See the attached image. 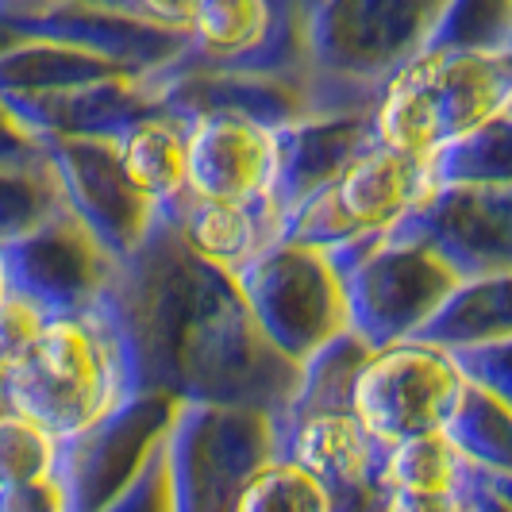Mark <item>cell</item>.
<instances>
[{
    "mask_svg": "<svg viewBox=\"0 0 512 512\" xmlns=\"http://www.w3.org/2000/svg\"><path fill=\"white\" fill-rule=\"evenodd\" d=\"M424 51H512V0H447Z\"/></svg>",
    "mask_w": 512,
    "mask_h": 512,
    "instance_id": "cell-26",
    "label": "cell"
},
{
    "mask_svg": "<svg viewBox=\"0 0 512 512\" xmlns=\"http://www.w3.org/2000/svg\"><path fill=\"white\" fill-rule=\"evenodd\" d=\"M4 4H16V0H0V8H4Z\"/></svg>",
    "mask_w": 512,
    "mask_h": 512,
    "instance_id": "cell-39",
    "label": "cell"
},
{
    "mask_svg": "<svg viewBox=\"0 0 512 512\" xmlns=\"http://www.w3.org/2000/svg\"><path fill=\"white\" fill-rule=\"evenodd\" d=\"M231 285L262 339L289 366H301L328 339L351 332L343 282L332 258L316 247L278 239L243 262Z\"/></svg>",
    "mask_w": 512,
    "mask_h": 512,
    "instance_id": "cell-6",
    "label": "cell"
},
{
    "mask_svg": "<svg viewBox=\"0 0 512 512\" xmlns=\"http://www.w3.org/2000/svg\"><path fill=\"white\" fill-rule=\"evenodd\" d=\"M58 189L85 231L101 243L116 266H124L154 228L158 212L128 185L116 147L104 139H39Z\"/></svg>",
    "mask_w": 512,
    "mask_h": 512,
    "instance_id": "cell-12",
    "label": "cell"
},
{
    "mask_svg": "<svg viewBox=\"0 0 512 512\" xmlns=\"http://www.w3.org/2000/svg\"><path fill=\"white\" fill-rule=\"evenodd\" d=\"M120 266L101 251L70 205L0 243V289L20 293L47 316H77L112 297Z\"/></svg>",
    "mask_w": 512,
    "mask_h": 512,
    "instance_id": "cell-9",
    "label": "cell"
},
{
    "mask_svg": "<svg viewBox=\"0 0 512 512\" xmlns=\"http://www.w3.org/2000/svg\"><path fill=\"white\" fill-rule=\"evenodd\" d=\"M58 474V439L16 412H0V486Z\"/></svg>",
    "mask_w": 512,
    "mask_h": 512,
    "instance_id": "cell-28",
    "label": "cell"
},
{
    "mask_svg": "<svg viewBox=\"0 0 512 512\" xmlns=\"http://www.w3.org/2000/svg\"><path fill=\"white\" fill-rule=\"evenodd\" d=\"M0 389L4 409L39 424L58 443L97 428L128 397L143 393L108 301L77 316H51L24 362L0 378Z\"/></svg>",
    "mask_w": 512,
    "mask_h": 512,
    "instance_id": "cell-2",
    "label": "cell"
},
{
    "mask_svg": "<svg viewBox=\"0 0 512 512\" xmlns=\"http://www.w3.org/2000/svg\"><path fill=\"white\" fill-rule=\"evenodd\" d=\"M393 231L432 247L459 278L512 274V185H436Z\"/></svg>",
    "mask_w": 512,
    "mask_h": 512,
    "instance_id": "cell-11",
    "label": "cell"
},
{
    "mask_svg": "<svg viewBox=\"0 0 512 512\" xmlns=\"http://www.w3.org/2000/svg\"><path fill=\"white\" fill-rule=\"evenodd\" d=\"M66 208L47 154L24 166H0V243L39 228L54 212Z\"/></svg>",
    "mask_w": 512,
    "mask_h": 512,
    "instance_id": "cell-27",
    "label": "cell"
},
{
    "mask_svg": "<svg viewBox=\"0 0 512 512\" xmlns=\"http://www.w3.org/2000/svg\"><path fill=\"white\" fill-rule=\"evenodd\" d=\"M412 339L439 351L512 339V274L455 282V289L439 301V308L420 324V332Z\"/></svg>",
    "mask_w": 512,
    "mask_h": 512,
    "instance_id": "cell-20",
    "label": "cell"
},
{
    "mask_svg": "<svg viewBox=\"0 0 512 512\" xmlns=\"http://www.w3.org/2000/svg\"><path fill=\"white\" fill-rule=\"evenodd\" d=\"M181 247L197 262H205L220 274H235L243 262L282 239V216L262 197L255 205H228V201H201L181 197V205L170 212Z\"/></svg>",
    "mask_w": 512,
    "mask_h": 512,
    "instance_id": "cell-18",
    "label": "cell"
},
{
    "mask_svg": "<svg viewBox=\"0 0 512 512\" xmlns=\"http://www.w3.org/2000/svg\"><path fill=\"white\" fill-rule=\"evenodd\" d=\"M108 305L124 328L139 389L197 405L285 409L297 366L274 355L228 274L181 247L170 216H158L120 266Z\"/></svg>",
    "mask_w": 512,
    "mask_h": 512,
    "instance_id": "cell-1",
    "label": "cell"
},
{
    "mask_svg": "<svg viewBox=\"0 0 512 512\" xmlns=\"http://www.w3.org/2000/svg\"><path fill=\"white\" fill-rule=\"evenodd\" d=\"M116 77L135 74L120 70L108 58L62 47V43H47V39H24L20 47L0 54V97H47V93L116 81Z\"/></svg>",
    "mask_w": 512,
    "mask_h": 512,
    "instance_id": "cell-21",
    "label": "cell"
},
{
    "mask_svg": "<svg viewBox=\"0 0 512 512\" xmlns=\"http://www.w3.org/2000/svg\"><path fill=\"white\" fill-rule=\"evenodd\" d=\"M462 389L466 382L447 351L405 339L366 355L351 382L347 409L382 447H389L405 436L443 432Z\"/></svg>",
    "mask_w": 512,
    "mask_h": 512,
    "instance_id": "cell-8",
    "label": "cell"
},
{
    "mask_svg": "<svg viewBox=\"0 0 512 512\" xmlns=\"http://www.w3.org/2000/svg\"><path fill=\"white\" fill-rule=\"evenodd\" d=\"M0 512H70V493L58 474L20 486H0Z\"/></svg>",
    "mask_w": 512,
    "mask_h": 512,
    "instance_id": "cell-31",
    "label": "cell"
},
{
    "mask_svg": "<svg viewBox=\"0 0 512 512\" xmlns=\"http://www.w3.org/2000/svg\"><path fill=\"white\" fill-rule=\"evenodd\" d=\"M335 274L347 297V328L370 351L405 343L439 308V301L462 282L443 258L401 231L351 239L335 251Z\"/></svg>",
    "mask_w": 512,
    "mask_h": 512,
    "instance_id": "cell-5",
    "label": "cell"
},
{
    "mask_svg": "<svg viewBox=\"0 0 512 512\" xmlns=\"http://www.w3.org/2000/svg\"><path fill=\"white\" fill-rule=\"evenodd\" d=\"M366 512H462L466 501L459 493H409V489H382L366 493Z\"/></svg>",
    "mask_w": 512,
    "mask_h": 512,
    "instance_id": "cell-32",
    "label": "cell"
},
{
    "mask_svg": "<svg viewBox=\"0 0 512 512\" xmlns=\"http://www.w3.org/2000/svg\"><path fill=\"white\" fill-rule=\"evenodd\" d=\"M274 128L243 116L185 120V193L201 201L255 205L274 189Z\"/></svg>",
    "mask_w": 512,
    "mask_h": 512,
    "instance_id": "cell-13",
    "label": "cell"
},
{
    "mask_svg": "<svg viewBox=\"0 0 512 512\" xmlns=\"http://www.w3.org/2000/svg\"><path fill=\"white\" fill-rule=\"evenodd\" d=\"M509 428V405L482 393V389H474V385H466L451 420L443 424V436L451 439L474 466L505 474L509 470Z\"/></svg>",
    "mask_w": 512,
    "mask_h": 512,
    "instance_id": "cell-25",
    "label": "cell"
},
{
    "mask_svg": "<svg viewBox=\"0 0 512 512\" xmlns=\"http://www.w3.org/2000/svg\"><path fill=\"white\" fill-rule=\"evenodd\" d=\"M62 4H101V8H116V12H135V16H143L135 0H62Z\"/></svg>",
    "mask_w": 512,
    "mask_h": 512,
    "instance_id": "cell-36",
    "label": "cell"
},
{
    "mask_svg": "<svg viewBox=\"0 0 512 512\" xmlns=\"http://www.w3.org/2000/svg\"><path fill=\"white\" fill-rule=\"evenodd\" d=\"M228 512H335L332 493L289 459L266 455L243 474Z\"/></svg>",
    "mask_w": 512,
    "mask_h": 512,
    "instance_id": "cell-24",
    "label": "cell"
},
{
    "mask_svg": "<svg viewBox=\"0 0 512 512\" xmlns=\"http://www.w3.org/2000/svg\"><path fill=\"white\" fill-rule=\"evenodd\" d=\"M39 158H43V143L35 135H27L20 120L0 101V166H24V162H39Z\"/></svg>",
    "mask_w": 512,
    "mask_h": 512,
    "instance_id": "cell-33",
    "label": "cell"
},
{
    "mask_svg": "<svg viewBox=\"0 0 512 512\" xmlns=\"http://www.w3.org/2000/svg\"><path fill=\"white\" fill-rule=\"evenodd\" d=\"M424 162H428L432 189L436 185H512V112L447 143Z\"/></svg>",
    "mask_w": 512,
    "mask_h": 512,
    "instance_id": "cell-23",
    "label": "cell"
},
{
    "mask_svg": "<svg viewBox=\"0 0 512 512\" xmlns=\"http://www.w3.org/2000/svg\"><path fill=\"white\" fill-rule=\"evenodd\" d=\"M24 43V35H20V27L12 24L8 16H0V54H8L12 47H20Z\"/></svg>",
    "mask_w": 512,
    "mask_h": 512,
    "instance_id": "cell-35",
    "label": "cell"
},
{
    "mask_svg": "<svg viewBox=\"0 0 512 512\" xmlns=\"http://www.w3.org/2000/svg\"><path fill=\"white\" fill-rule=\"evenodd\" d=\"M154 104L174 120L197 116H243L266 128L293 124L308 112L305 81L266 74H239V70H158L147 74Z\"/></svg>",
    "mask_w": 512,
    "mask_h": 512,
    "instance_id": "cell-14",
    "label": "cell"
},
{
    "mask_svg": "<svg viewBox=\"0 0 512 512\" xmlns=\"http://www.w3.org/2000/svg\"><path fill=\"white\" fill-rule=\"evenodd\" d=\"M274 139H278V166H274L270 205L278 208L282 224L312 193L328 189L355 154L374 143L370 112L301 116L293 124L274 128Z\"/></svg>",
    "mask_w": 512,
    "mask_h": 512,
    "instance_id": "cell-16",
    "label": "cell"
},
{
    "mask_svg": "<svg viewBox=\"0 0 512 512\" xmlns=\"http://www.w3.org/2000/svg\"><path fill=\"white\" fill-rule=\"evenodd\" d=\"M447 0H320L308 24L305 116L370 112L382 85L424 51Z\"/></svg>",
    "mask_w": 512,
    "mask_h": 512,
    "instance_id": "cell-3",
    "label": "cell"
},
{
    "mask_svg": "<svg viewBox=\"0 0 512 512\" xmlns=\"http://www.w3.org/2000/svg\"><path fill=\"white\" fill-rule=\"evenodd\" d=\"M0 101L35 139H104V143H116L131 124H139L147 112L158 108L143 77H116L47 97H0Z\"/></svg>",
    "mask_w": 512,
    "mask_h": 512,
    "instance_id": "cell-17",
    "label": "cell"
},
{
    "mask_svg": "<svg viewBox=\"0 0 512 512\" xmlns=\"http://www.w3.org/2000/svg\"><path fill=\"white\" fill-rule=\"evenodd\" d=\"M139 4V12L154 20V24H166V27H185L189 24V16H193V8L201 4V0H135Z\"/></svg>",
    "mask_w": 512,
    "mask_h": 512,
    "instance_id": "cell-34",
    "label": "cell"
},
{
    "mask_svg": "<svg viewBox=\"0 0 512 512\" xmlns=\"http://www.w3.org/2000/svg\"><path fill=\"white\" fill-rule=\"evenodd\" d=\"M47 320H51V316L39 305H31L27 297L0 289V378H4L12 366L24 362V355L35 347V339H39Z\"/></svg>",
    "mask_w": 512,
    "mask_h": 512,
    "instance_id": "cell-30",
    "label": "cell"
},
{
    "mask_svg": "<svg viewBox=\"0 0 512 512\" xmlns=\"http://www.w3.org/2000/svg\"><path fill=\"white\" fill-rule=\"evenodd\" d=\"M462 382L482 389L489 397L505 401L512 397V339H489V343H474V347H455L447 351Z\"/></svg>",
    "mask_w": 512,
    "mask_h": 512,
    "instance_id": "cell-29",
    "label": "cell"
},
{
    "mask_svg": "<svg viewBox=\"0 0 512 512\" xmlns=\"http://www.w3.org/2000/svg\"><path fill=\"white\" fill-rule=\"evenodd\" d=\"M462 512H501V509H482V505H466Z\"/></svg>",
    "mask_w": 512,
    "mask_h": 512,
    "instance_id": "cell-37",
    "label": "cell"
},
{
    "mask_svg": "<svg viewBox=\"0 0 512 512\" xmlns=\"http://www.w3.org/2000/svg\"><path fill=\"white\" fill-rule=\"evenodd\" d=\"M0 412H8V409H4V389H0Z\"/></svg>",
    "mask_w": 512,
    "mask_h": 512,
    "instance_id": "cell-38",
    "label": "cell"
},
{
    "mask_svg": "<svg viewBox=\"0 0 512 512\" xmlns=\"http://www.w3.org/2000/svg\"><path fill=\"white\" fill-rule=\"evenodd\" d=\"M428 162L370 143L355 154L339 178L312 193L282 224V239L316 251H335L351 239L385 235L428 197Z\"/></svg>",
    "mask_w": 512,
    "mask_h": 512,
    "instance_id": "cell-7",
    "label": "cell"
},
{
    "mask_svg": "<svg viewBox=\"0 0 512 512\" xmlns=\"http://www.w3.org/2000/svg\"><path fill=\"white\" fill-rule=\"evenodd\" d=\"M112 147L131 189L147 197L158 216H170L185 197V124L154 108Z\"/></svg>",
    "mask_w": 512,
    "mask_h": 512,
    "instance_id": "cell-19",
    "label": "cell"
},
{
    "mask_svg": "<svg viewBox=\"0 0 512 512\" xmlns=\"http://www.w3.org/2000/svg\"><path fill=\"white\" fill-rule=\"evenodd\" d=\"M512 112V51H420L370 108L378 147L432 158L447 143Z\"/></svg>",
    "mask_w": 512,
    "mask_h": 512,
    "instance_id": "cell-4",
    "label": "cell"
},
{
    "mask_svg": "<svg viewBox=\"0 0 512 512\" xmlns=\"http://www.w3.org/2000/svg\"><path fill=\"white\" fill-rule=\"evenodd\" d=\"M382 451L385 447L362 428L351 409L274 416V455L312 474L332 493L335 505L378 486Z\"/></svg>",
    "mask_w": 512,
    "mask_h": 512,
    "instance_id": "cell-15",
    "label": "cell"
},
{
    "mask_svg": "<svg viewBox=\"0 0 512 512\" xmlns=\"http://www.w3.org/2000/svg\"><path fill=\"white\" fill-rule=\"evenodd\" d=\"M0 16L20 27L24 39H47L62 47H77L97 58L116 62L135 77L158 74L174 66L189 39L185 27L154 24L135 12H116L101 4H62V0H16L4 4Z\"/></svg>",
    "mask_w": 512,
    "mask_h": 512,
    "instance_id": "cell-10",
    "label": "cell"
},
{
    "mask_svg": "<svg viewBox=\"0 0 512 512\" xmlns=\"http://www.w3.org/2000/svg\"><path fill=\"white\" fill-rule=\"evenodd\" d=\"M370 347L359 343L355 332H343L328 339L320 351H312L301 366H297V382L285 401L282 412L274 416H308V412H339L347 409L351 397V382L366 362Z\"/></svg>",
    "mask_w": 512,
    "mask_h": 512,
    "instance_id": "cell-22",
    "label": "cell"
}]
</instances>
